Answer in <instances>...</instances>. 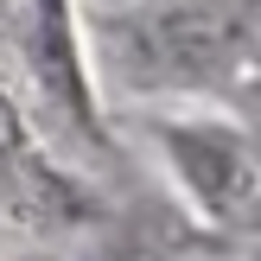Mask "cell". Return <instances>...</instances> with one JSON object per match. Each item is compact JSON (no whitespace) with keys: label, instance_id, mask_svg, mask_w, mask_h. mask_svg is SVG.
<instances>
[{"label":"cell","instance_id":"6da1fadb","mask_svg":"<svg viewBox=\"0 0 261 261\" xmlns=\"http://www.w3.org/2000/svg\"><path fill=\"white\" fill-rule=\"evenodd\" d=\"M134 83H217L249 58V19L229 7H166L115 32Z\"/></svg>","mask_w":261,"mask_h":261},{"label":"cell","instance_id":"7a4b0ae2","mask_svg":"<svg viewBox=\"0 0 261 261\" xmlns=\"http://www.w3.org/2000/svg\"><path fill=\"white\" fill-rule=\"evenodd\" d=\"M166 153H172L178 178L191 185V198L217 217V223H249L255 211V153L236 127L198 121V127H160Z\"/></svg>","mask_w":261,"mask_h":261}]
</instances>
